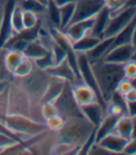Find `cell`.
I'll return each mask as SVG.
<instances>
[{"label": "cell", "instance_id": "obj_27", "mask_svg": "<svg viewBox=\"0 0 136 155\" xmlns=\"http://www.w3.org/2000/svg\"><path fill=\"white\" fill-rule=\"evenodd\" d=\"M33 61L27 57H24L22 60L16 65V68L11 74L16 78H24L33 71Z\"/></svg>", "mask_w": 136, "mask_h": 155}, {"label": "cell", "instance_id": "obj_8", "mask_svg": "<svg viewBox=\"0 0 136 155\" xmlns=\"http://www.w3.org/2000/svg\"><path fill=\"white\" fill-rule=\"evenodd\" d=\"M134 54L135 45L126 44V45H121L110 49L102 60L106 63L123 64L131 59H134Z\"/></svg>", "mask_w": 136, "mask_h": 155}, {"label": "cell", "instance_id": "obj_14", "mask_svg": "<svg viewBox=\"0 0 136 155\" xmlns=\"http://www.w3.org/2000/svg\"><path fill=\"white\" fill-rule=\"evenodd\" d=\"M50 77V79L48 81L47 86L45 88V91L41 96V104L43 103H52L56 100L61 93L63 92L64 85L66 81L57 79V78L54 77Z\"/></svg>", "mask_w": 136, "mask_h": 155}, {"label": "cell", "instance_id": "obj_5", "mask_svg": "<svg viewBox=\"0 0 136 155\" xmlns=\"http://www.w3.org/2000/svg\"><path fill=\"white\" fill-rule=\"evenodd\" d=\"M52 103L57 108L59 115H61L64 119L83 117L80 111V107L74 99L71 90V84L69 82L65 83L63 92Z\"/></svg>", "mask_w": 136, "mask_h": 155}, {"label": "cell", "instance_id": "obj_11", "mask_svg": "<svg viewBox=\"0 0 136 155\" xmlns=\"http://www.w3.org/2000/svg\"><path fill=\"white\" fill-rule=\"evenodd\" d=\"M128 139L123 138L116 133L112 132L100 139L96 144L108 151L110 154H119L123 153V150L125 148Z\"/></svg>", "mask_w": 136, "mask_h": 155}, {"label": "cell", "instance_id": "obj_38", "mask_svg": "<svg viewBox=\"0 0 136 155\" xmlns=\"http://www.w3.org/2000/svg\"><path fill=\"white\" fill-rule=\"evenodd\" d=\"M37 1L40 2L41 4L45 5V6H47V4H48V2H49V0H37Z\"/></svg>", "mask_w": 136, "mask_h": 155}, {"label": "cell", "instance_id": "obj_36", "mask_svg": "<svg viewBox=\"0 0 136 155\" xmlns=\"http://www.w3.org/2000/svg\"><path fill=\"white\" fill-rule=\"evenodd\" d=\"M124 100H125L126 103L128 102H135L136 101V92H135V88L131 89V91H129L128 93H126L123 95Z\"/></svg>", "mask_w": 136, "mask_h": 155}, {"label": "cell", "instance_id": "obj_2", "mask_svg": "<svg viewBox=\"0 0 136 155\" xmlns=\"http://www.w3.org/2000/svg\"><path fill=\"white\" fill-rule=\"evenodd\" d=\"M94 129L84 117L68 118L64 120L63 128L58 132L59 140L70 143L79 150Z\"/></svg>", "mask_w": 136, "mask_h": 155}, {"label": "cell", "instance_id": "obj_4", "mask_svg": "<svg viewBox=\"0 0 136 155\" xmlns=\"http://www.w3.org/2000/svg\"><path fill=\"white\" fill-rule=\"evenodd\" d=\"M135 5L127 6L119 10V12L111 14L108 25L104 32L102 38L115 37L118 33H119L127 25H129L133 20H135Z\"/></svg>", "mask_w": 136, "mask_h": 155}, {"label": "cell", "instance_id": "obj_31", "mask_svg": "<svg viewBox=\"0 0 136 155\" xmlns=\"http://www.w3.org/2000/svg\"><path fill=\"white\" fill-rule=\"evenodd\" d=\"M122 70L123 75L127 79L133 80L136 77V64H135V59H131L125 64H122Z\"/></svg>", "mask_w": 136, "mask_h": 155}, {"label": "cell", "instance_id": "obj_9", "mask_svg": "<svg viewBox=\"0 0 136 155\" xmlns=\"http://www.w3.org/2000/svg\"><path fill=\"white\" fill-rule=\"evenodd\" d=\"M95 17V16H94ZM94 17L86 20L77 21L68 25L64 30V34L68 37L72 43L81 38L87 34H89L94 23Z\"/></svg>", "mask_w": 136, "mask_h": 155}, {"label": "cell", "instance_id": "obj_13", "mask_svg": "<svg viewBox=\"0 0 136 155\" xmlns=\"http://www.w3.org/2000/svg\"><path fill=\"white\" fill-rule=\"evenodd\" d=\"M79 107H80L82 116L95 128L99 125L101 120H103V118L105 115V107L98 101L80 106Z\"/></svg>", "mask_w": 136, "mask_h": 155}, {"label": "cell", "instance_id": "obj_6", "mask_svg": "<svg viewBox=\"0 0 136 155\" xmlns=\"http://www.w3.org/2000/svg\"><path fill=\"white\" fill-rule=\"evenodd\" d=\"M76 59H77L78 70H79V74H80L81 79H82V82L89 85L96 93L99 103L105 109V102L103 100V98H102L96 79L94 77L92 65H90V62L87 56V54L83 53V52H76Z\"/></svg>", "mask_w": 136, "mask_h": 155}, {"label": "cell", "instance_id": "obj_18", "mask_svg": "<svg viewBox=\"0 0 136 155\" xmlns=\"http://www.w3.org/2000/svg\"><path fill=\"white\" fill-rule=\"evenodd\" d=\"M134 35H135V20H133L131 23L127 25L123 30L114 37L111 49L114 47L126 45V44H132L134 45Z\"/></svg>", "mask_w": 136, "mask_h": 155}, {"label": "cell", "instance_id": "obj_25", "mask_svg": "<svg viewBox=\"0 0 136 155\" xmlns=\"http://www.w3.org/2000/svg\"><path fill=\"white\" fill-rule=\"evenodd\" d=\"M44 15L47 16L53 28L60 29V8L53 2V0H49Z\"/></svg>", "mask_w": 136, "mask_h": 155}, {"label": "cell", "instance_id": "obj_17", "mask_svg": "<svg viewBox=\"0 0 136 155\" xmlns=\"http://www.w3.org/2000/svg\"><path fill=\"white\" fill-rule=\"evenodd\" d=\"M111 13L109 12V9L104 7L100 12L95 15L94 17V23L92 25V28L90 30L89 34L98 37L100 38H103L104 32L108 25V21L110 19Z\"/></svg>", "mask_w": 136, "mask_h": 155}, {"label": "cell", "instance_id": "obj_12", "mask_svg": "<svg viewBox=\"0 0 136 155\" xmlns=\"http://www.w3.org/2000/svg\"><path fill=\"white\" fill-rule=\"evenodd\" d=\"M71 90L76 104L80 107L89 103L98 101L96 93L84 82L71 85ZM99 102V101H98Z\"/></svg>", "mask_w": 136, "mask_h": 155}, {"label": "cell", "instance_id": "obj_24", "mask_svg": "<svg viewBox=\"0 0 136 155\" xmlns=\"http://www.w3.org/2000/svg\"><path fill=\"white\" fill-rule=\"evenodd\" d=\"M75 5L76 3L67 4L60 8V30L63 31L68 25L71 24L75 13Z\"/></svg>", "mask_w": 136, "mask_h": 155}, {"label": "cell", "instance_id": "obj_32", "mask_svg": "<svg viewBox=\"0 0 136 155\" xmlns=\"http://www.w3.org/2000/svg\"><path fill=\"white\" fill-rule=\"evenodd\" d=\"M58 110L56 108V107L54 106L53 103H43L42 107H41V115L43 117V119L46 120L55 115H58Z\"/></svg>", "mask_w": 136, "mask_h": 155}, {"label": "cell", "instance_id": "obj_34", "mask_svg": "<svg viewBox=\"0 0 136 155\" xmlns=\"http://www.w3.org/2000/svg\"><path fill=\"white\" fill-rule=\"evenodd\" d=\"M17 143H20V141H18L17 139L11 137H8L7 135H4V134H1L0 133V150H3L10 146H13Z\"/></svg>", "mask_w": 136, "mask_h": 155}, {"label": "cell", "instance_id": "obj_28", "mask_svg": "<svg viewBox=\"0 0 136 155\" xmlns=\"http://www.w3.org/2000/svg\"><path fill=\"white\" fill-rule=\"evenodd\" d=\"M33 62L37 65V68L38 69L43 70V71L51 68V66H53L56 64L54 56H53V53L50 50L47 52V54H45L43 57L38 58L37 60H34Z\"/></svg>", "mask_w": 136, "mask_h": 155}, {"label": "cell", "instance_id": "obj_3", "mask_svg": "<svg viewBox=\"0 0 136 155\" xmlns=\"http://www.w3.org/2000/svg\"><path fill=\"white\" fill-rule=\"evenodd\" d=\"M0 123H2L10 131H12L19 138L21 135L27 137H37L48 129L45 124L37 123L36 120L29 119L27 116L19 113L5 115L3 120H0Z\"/></svg>", "mask_w": 136, "mask_h": 155}, {"label": "cell", "instance_id": "obj_16", "mask_svg": "<svg viewBox=\"0 0 136 155\" xmlns=\"http://www.w3.org/2000/svg\"><path fill=\"white\" fill-rule=\"evenodd\" d=\"M118 119V116L105 113V117L101 120L99 125L95 128V143H97L100 139L114 131Z\"/></svg>", "mask_w": 136, "mask_h": 155}, {"label": "cell", "instance_id": "obj_33", "mask_svg": "<svg viewBox=\"0 0 136 155\" xmlns=\"http://www.w3.org/2000/svg\"><path fill=\"white\" fill-rule=\"evenodd\" d=\"M134 86H133V80H130L127 79V78L124 77L123 79L118 82L117 88H116V91L124 95L126 93H128L129 91H131V89H133Z\"/></svg>", "mask_w": 136, "mask_h": 155}, {"label": "cell", "instance_id": "obj_7", "mask_svg": "<svg viewBox=\"0 0 136 155\" xmlns=\"http://www.w3.org/2000/svg\"><path fill=\"white\" fill-rule=\"evenodd\" d=\"M104 7V0H77L75 5V13L71 24L93 18Z\"/></svg>", "mask_w": 136, "mask_h": 155}, {"label": "cell", "instance_id": "obj_37", "mask_svg": "<svg viewBox=\"0 0 136 155\" xmlns=\"http://www.w3.org/2000/svg\"><path fill=\"white\" fill-rule=\"evenodd\" d=\"M76 1L77 0H53V2L58 7H62V6L71 4V3H76Z\"/></svg>", "mask_w": 136, "mask_h": 155}, {"label": "cell", "instance_id": "obj_19", "mask_svg": "<svg viewBox=\"0 0 136 155\" xmlns=\"http://www.w3.org/2000/svg\"><path fill=\"white\" fill-rule=\"evenodd\" d=\"M113 40V38H102L97 45L89 52H87V56L89 60V62H95L98 60H102L104 58L105 55L108 52V51L111 49Z\"/></svg>", "mask_w": 136, "mask_h": 155}, {"label": "cell", "instance_id": "obj_21", "mask_svg": "<svg viewBox=\"0 0 136 155\" xmlns=\"http://www.w3.org/2000/svg\"><path fill=\"white\" fill-rule=\"evenodd\" d=\"M102 38L92 36L90 34H87L78 40L72 43V50L75 52H83L87 53L92 51L97 44L100 42Z\"/></svg>", "mask_w": 136, "mask_h": 155}, {"label": "cell", "instance_id": "obj_20", "mask_svg": "<svg viewBox=\"0 0 136 155\" xmlns=\"http://www.w3.org/2000/svg\"><path fill=\"white\" fill-rule=\"evenodd\" d=\"M49 51L50 50H48L36 38L35 39H33L27 43L26 47L22 51V53H24V57H27L31 59L32 61H34V60H37L38 58L43 57L45 54H47Z\"/></svg>", "mask_w": 136, "mask_h": 155}, {"label": "cell", "instance_id": "obj_35", "mask_svg": "<svg viewBox=\"0 0 136 155\" xmlns=\"http://www.w3.org/2000/svg\"><path fill=\"white\" fill-rule=\"evenodd\" d=\"M123 153L128 155H134L136 153V140L135 137H132L128 140L125 148L123 150Z\"/></svg>", "mask_w": 136, "mask_h": 155}, {"label": "cell", "instance_id": "obj_29", "mask_svg": "<svg viewBox=\"0 0 136 155\" xmlns=\"http://www.w3.org/2000/svg\"><path fill=\"white\" fill-rule=\"evenodd\" d=\"M22 23L24 29H33L37 27L39 25L38 14L28 10H22Z\"/></svg>", "mask_w": 136, "mask_h": 155}, {"label": "cell", "instance_id": "obj_10", "mask_svg": "<svg viewBox=\"0 0 136 155\" xmlns=\"http://www.w3.org/2000/svg\"><path fill=\"white\" fill-rule=\"evenodd\" d=\"M44 71L46 72L49 76L57 78V79L63 80L66 82H69L71 85L76 84V83H79L73 69L71 68L69 64H68L66 58L64 60H63L62 62L54 64L53 66H51V68L44 70Z\"/></svg>", "mask_w": 136, "mask_h": 155}, {"label": "cell", "instance_id": "obj_23", "mask_svg": "<svg viewBox=\"0 0 136 155\" xmlns=\"http://www.w3.org/2000/svg\"><path fill=\"white\" fill-rule=\"evenodd\" d=\"M10 25L13 35L18 34V33H21V31L24 30V23H22V9L17 4V2L10 12Z\"/></svg>", "mask_w": 136, "mask_h": 155}, {"label": "cell", "instance_id": "obj_1", "mask_svg": "<svg viewBox=\"0 0 136 155\" xmlns=\"http://www.w3.org/2000/svg\"><path fill=\"white\" fill-rule=\"evenodd\" d=\"M102 98L107 102L111 94L116 91L118 82L124 78L122 64H111L98 60L90 62Z\"/></svg>", "mask_w": 136, "mask_h": 155}, {"label": "cell", "instance_id": "obj_39", "mask_svg": "<svg viewBox=\"0 0 136 155\" xmlns=\"http://www.w3.org/2000/svg\"><path fill=\"white\" fill-rule=\"evenodd\" d=\"M2 12H3V8H1V10H0V17H1V15H2Z\"/></svg>", "mask_w": 136, "mask_h": 155}, {"label": "cell", "instance_id": "obj_22", "mask_svg": "<svg viewBox=\"0 0 136 155\" xmlns=\"http://www.w3.org/2000/svg\"><path fill=\"white\" fill-rule=\"evenodd\" d=\"M24 57V55L21 51L11 49H6V52L3 56V62L7 69L10 73H12V71L16 68V65L22 60Z\"/></svg>", "mask_w": 136, "mask_h": 155}, {"label": "cell", "instance_id": "obj_26", "mask_svg": "<svg viewBox=\"0 0 136 155\" xmlns=\"http://www.w3.org/2000/svg\"><path fill=\"white\" fill-rule=\"evenodd\" d=\"M17 4L22 10H28L38 15H44L46 12V6L38 2L37 0H17Z\"/></svg>", "mask_w": 136, "mask_h": 155}, {"label": "cell", "instance_id": "obj_15", "mask_svg": "<svg viewBox=\"0 0 136 155\" xmlns=\"http://www.w3.org/2000/svg\"><path fill=\"white\" fill-rule=\"evenodd\" d=\"M135 117L129 115H122L119 117L118 123L115 126L114 133L125 139H131L134 137V128H135Z\"/></svg>", "mask_w": 136, "mask_h": 155}, {"label": "cell", "instance_id": "obj_30", "mask_svg": "<svg viewBox=\"0 0 136 155\" xmlns=\"http://www.w3.org/2000/svg\"><path fill=\"white\" fill-rule=\"evenodd\" d=\"M64 118H63L61 115H55L48 120H46V123H45V124H46L47 128L50 129V131H53V132H59L63 124H64Z\"/></svg>", "mask_w": 136, "mask_h": 155}]
</instances>
